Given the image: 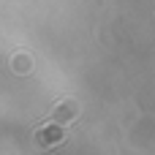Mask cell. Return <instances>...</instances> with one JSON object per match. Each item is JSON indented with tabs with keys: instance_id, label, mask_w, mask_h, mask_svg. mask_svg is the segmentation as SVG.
I'll list each match as a JSON object with an SVG mask.
<instances>
[{
	"instance_id": "obj_1",
	"label": "cell",
	"mask_w": 155,
	"mask_h": 155,
	"mask_svg": "<svg viewBox=\"0 0 155 155\" xmlns=\"http://www.w3.org/2000/svg\"><path fill=\"white\" fill-rule=\"evenodd\" d=\"M76 114V104L74 101H63L60 109H57V117H74Z\"/></svg>"
},
{
	"instance_id": "obj_2",
	"label": "cell",
	"mask_w": 155,
	"mask_h": 155,
	"mask_svg": "<svg viewBox=\"0 0 155 155\" xmlns=\"http://www.w3.org/2000/svg\"><path fill=\"white\" fill-rule=\"evenodd\" d=\"M46 139H49V144H54V142H60V131H57V128H54V131H49V134H46V131H41V134H38V142L44 144Z\"/></svg>"
}]
</instances>
